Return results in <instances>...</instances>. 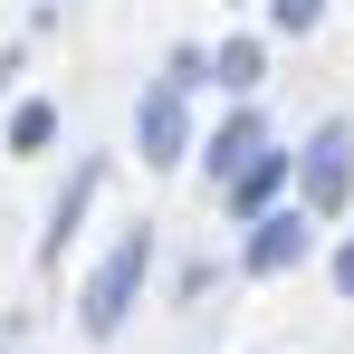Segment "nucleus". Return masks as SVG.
I'll return each mask as SVG.
<instances>
[{
	"mask_svg": "<svg viewBox=\"0 0 354 354\" xmlns=\"http://www.w3.org/2000/svg\"><path fill=\"white\" fill-rule=\"evenodd\" d=\"M144 278H153V230H124L115 249H106V268L86 278L77 326H86V335H124V316L144 306Z\"/></svg>",
	"mask_w": 354,
	"mask_h": 354,
	"instance_id": "1",
	"label": "nucleus"
},
{
	"mask_svg": "<svg viewBox=\"0 0 354 354\" xmlns=\"http://www.w3.org/2000/svg\"><path fill=\"white\" fill-rule=\"evenodd\" d=\"M288 173H297V201L326 221V211H345V192H354V124H316L306 134V153H288Z\"/></svg>",
	"mask_w": 354,
	"mask_h": 354,
	"instance_id": "2",
	"label": "nucleus"
},
{
	"mask_svg": "<svg viewBox=\"0 0 354 354\" xmlns=\"http://www.w3.org/2000/svg\"><path fill=\"white\" fill-rule=\"evenodd\" d=\"M192 86H173V77H153L144 96H134V144H144V163L153 173H173L182 153H192V106H182Z\"/></svg>",
	"mask_w": 354,
	"mask_h": 354,
	"instance_id": "3",
	"label": "nucleus"
},
{
	"mask_svg": "<svg viewBox=\"0 0 354 354\" xmlns=\"http://www.w3.org/2000/svg\"><path fill=\"white\" fill-rule=\"evenodd\" d=\"M306 249H316V211L288 201V211H259V221H249L239 268H249V278H288V268H306Z\"/></svg>",
	"mask_w": 354,
	"mask_h": 354,
	"instance_id": "4",
	"label": "nucleus"
},
{
	"mask_svg": "<svg viewBox=\"0 0 354 354\" xmlns=\"http://www.w3.org/2000/svg\"><path fill=\"white\" fill-rule=\"evenodd\" d=\"M96 182H106V163H77L58 192V211H48V230H39V259H67V239H77V221H86V201H96Z\"/></svg>",
	"mask_w": 354,
	"mask_h": 354,
	"instance_id": "5",
	"label": "nucleus"
},
{
	"mask_svg": "<svg viewBox=\"0 0 354 354\" xmlns=\"http://www.w3.org/2000/svg\"><path fill=\"white\" fill-rule=\"evenodd\" d=\"M221 192H230L239 211H249V221H259V211H268V201H278V192H288V153H278V144H259V153H249V163H239V173L221 182Z\"/></svg>",
	"mask_w": 354,
	"mask_h": 354,
	"instance_id": "6",
	"label": "nucleus"
},
{
	"mask_svg": "<svg viewBox=\"0 0 354 354\" xmlns=\"http://www.w3.org/2000/svg\"><path fill=\"white\" fill-rule=\"evenodd\" d=\"M259 144H268V124H259V115H249V106H239V115L221 124V134H211V144H201V173H211V182H230L239 163H249V153H259Z\"/></svg>",
	"mask_w": 354,
	"mask_h": 354,
	"instance_id": "7",
	"label": "nucleus"
},
{
	"mask_svg": "<svg viewBox=\"0 0 354 354\" xmlns=\"http://www.w3.org/2000/svg\"><path fill=\"white\" fill-rule=\"evenodd\" d=\"M259 67H268L259 39H221V58H201V77H221L230 96H249V86H259Z\"/></svg>",
	"mask_w": 354,
	"mask_h": 354,
	"instance_id": "8",
	"label": "nucleus"
},
{
	"mask_svg": "<svg viewBox=\"0 0 354 354\" xmlns=\"http://www.w3.org/2000/svg\"><path fill=\"white\" fill-rule=\"evenodd\" d=\"M48 134H58V106H39V96H29V106L10 115V153H39Z\"/></svg>",
	"mask_w": 354,
	"mask_h": 354,
	"instance_id": "9",
	"label": "nucleus"
},
{
	"mask_svg": "<svg viewBox=\"0 0 354 354\" xmlns=\"http://www.w3.org/2000/svg\"><path fill=\"white\" fill-rule=\"evenodd\" d=\"M326 19V0H268V29H288V39H306Z\"/></svg>",
	"mask_w": 354,
	"mask_h": 354,
	"instance_id": "10",
	"label": "nucleus"
},
{
	"mask_svg": "<svg viewBox=\"0 0 354 354\" xmlns=\"http://www.w3.org/2000/svg\"><path fill=\"white\" fill-rule=\"evenodd\" d=\"M335 297H345V306H354V239H345V249H335Z\"/></svg>",
	"mask_w": 354,
	"mask_h": 354,
	"instance_id": "11",
	"label": "nucleus"
}]
</instances>
